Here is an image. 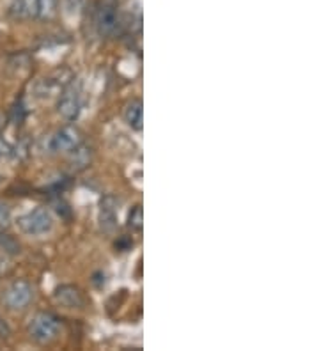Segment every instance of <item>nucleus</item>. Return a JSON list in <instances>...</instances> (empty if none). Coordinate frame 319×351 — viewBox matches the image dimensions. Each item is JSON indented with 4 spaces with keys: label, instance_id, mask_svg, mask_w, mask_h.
Here are the masks:
<instances>
[{
    "label": "nucleus",
    "instance_id": "obj_16",
    "mask_svg": "<svg viewBox=\"0 0 319 351\" xmlns=\"http://www.w3.org/2000/svg\"><path fill=\"white\" fill-rule=\"evenodd\" d=\"M0 128H2V119H0Z\"/></svg>",
    "mask_w": 319,
    "mask_h": 351
},
{
    "label": "nucleus",
    "instance_id": "obj_5",
    "mask_svg": "<svg viewBox=\"0 0 319 351\" xmlns=\"http://www.w3.org/2000/svg\"><path fill=\"white\" fill-rule=\"evenodd\" d=\"M80 89L75 87V82H71L62 89V95H60L59 103H57V112L66 121H75L80 116Z\"/></svg>",
    "mask_w": 319,
    "mask_h": 351
},
{
    "label": "nucleus",
    "instance_id": "obj_8",
    "mask_svg": "<svg viewBox=\"0 0 319 351\" xmlns=\"http://www.w3.org/2000/svg\"><path fill=\"white\" fill-rule=\"evenodd\" d=\"M56 300L59 302L62 307L68 308H82L85 305L84 293H82L77 286H71V284L57 287Z\"/></svg>",
    "mask_w": 319,
    "mask_h": 351
},
{
    "label": "nucleus",
    "instance_id": "obj_9",
    "mask_svg": "<svg viewBox=\"0 0 319 351\" xmlns=\"http://www.w3.org/2000/svg\"><path fill=\"white\" fill-rule=\"evenodd\" d=\"M124 119L133 130L141 132L142 130V121H144V108H142L141 99H133L126 105L124 108Z\"/></svg>",
    "mask_w": 319,
    "mask_h": 351
},
{
    "label": "nucleus",
    "instance_id": "obj_2",
    "mask_svg": "<svg viewBox=\"0 0 319 351\" xmlns=\"http://www.w3.org/2000/svg\"><path fill=\"white\" fill-rule=\"evenodd\" d=\"M18 227H20V231L23 234L29 236H39L45 234L51 229L54 226V219H51L50 211L47 208H36L30 213L23 215L20 219L16 220Z\"/></svg>",
    "mask_w": 319,
    "mask_h": 351
},
{
    "label": "nucleus",
    "instance_id": "obj_13",
    "mask_svg": "<svg viewBox=\"0 0 319 351\" xmlns=\"http://www.w3.org/2000/svg\"><path fill=\"white\" fill-rule=\"evenodd\" d=\"M13 223V215L11 208L4 201H0V229H8Z\"/></svg>",
    "mask_w": 319,
    "mask_h": 351
},
{
    "label": "nucleus",
    "instance_id": "obj_11",
    "mask_svg": "<svg viewBox=\"0 0 319 351\" xmlns=\"http://www.w3.org/2000/svg\"><path fill=\"white\" fill-rule=\"evenodd\" d=\"M41 9V0H18L14 5L18 16L23 18H38Z\"/></svg>",
    "mask_w": 319,
    "mask_h": 351
},
{
    "label": "nucleus",
    "instance_id": "obj_10",
    "mask_svg": "<svg viewBox=\"0 0 319 351\" xmlns=\"http://www.w3.org/2000/svg\"><path fill=\"white\" fill-rule=\"evenodd\" d=\"M93 160V149L89 146H85V144H78L75 149L69 151V163H71L73 169H77V171H82L91 163Z\"/></svg>",
    "mask_w": 319,
    "mask_h": 351
},
{
    "label": "nucleus",
    "instance_id": "obj_1",
    "mask_svg": "<svg viewBox=\"0 0 319 351\" xmlns=\"http://www.w3.org/2000/svg\"><path fill=\"white\" fill-rule=\"evenodd\" d=\"M59 317L51 313H38L29 323V335L36 343L47 344L59 335Z\"/></svg>",
    "mask_w": 319,
    "mask_h": 351
},
{
    "label": "nucleus",
    "instance_id": "obj_12",
    "mask_svg": "<svg viewBox=\"0 0 319 351\" xmlns=\"http://www.w3.org/2000/svg\"><path fill=\"white\" fill-rule=\"evenodd\" d=\"M142 226H144V210L141 204H137L128 215V227L133 231H142Z\"/></svg>",
    "mask_w": 319,
    "mask_h": 351
},
{
    "label": "nucleus",
    "instance_id": "obj_4",
    "mask_svg": "<svg viewBox=\"0 0 319 351\" xmlns=\"http://www.w3.org/2000/svg\"><path fill=\"white\" fill-rule=\"evenodd\" d=\"M34 289L27 280H14L4 291V304L11 311H21L32 302Z\"/></svg>",
    "mask_w": 319,
    "mask_h": 351
},
{
    "label": "nucleus",
    "instance_id": "obj_7",
    "mask_svg": "<svg viewBox=\"0 0 319 351\" xmlns=\"http://www.w3.org/2000/svg\"><path fill=\"white\" fill-rule=\"evenodd\" d=\"M99 226L105 232L117 227V199L114 195H105L99 202Z\"/></svg>",
    "mask_w": 319,
    "mask_h": 351
},
{
    "label": "nucleus",
    "instance_id": "obj_3",
    "mask_svg": "<svg viewBox=\"0 0 319 351\" xmlns=\"http://www.w3.org/2000/svg\"><path fill=\"white\" fill-rule=\"evenodd\" d=\"M82 142L80 130L75 126H64L57 130L47 142V147L50 153H69Z\"/></svg>",
    "mask_w": 319,
    "mask_h": 351
},
{
    "label": "nucleus",
    "instance_id": "obj_6",
    "mask_svg": "<svg viewBox=\"0 0 319 351\" xmlns=\"http://www.w3.org/2000/svg\"><path fill=\"white\" fill-rule=\"evenodd\" d=\"M96 27L102 36H114L121 29V18L114 5H102L96 13Z\"/></svg>",
    "mask_w": 319,
    "mask_h": 351
},
{
    "label": "nucleus",
    "instance_id": "obj_14",
    "mask_svg": "<svg viewBox=\"0 0 319 351\" xmlns=\"http://www.w3.org/2000/svg\"><path fill=\"white\" fill-rule=\"evenodd\" d=\"M0 247H2L4 250H8V252H11V254L20 252V247H18L16 241H14L13 238H11V236H8V234H0Z\"/></svg>",
    "mask_w": 319,
    "mask_h": 351
},
{
    "label": "nucleus",
    "instance_id": "obj_15",
    "mask_svg": "<svg viewBox=\"0 0 319 351\" xmlns=\"http://www.w3.org/2000/svg\"><path fill=\"white\" fill-rule=\"evenodd\" d=\"M13 156V147L9 146L8 142L0 138V160H8Z\"/></svg>",
    "mask_w": 319,
    "mask_h": 351
}]
</instances>
